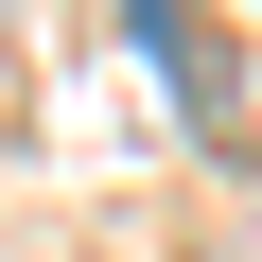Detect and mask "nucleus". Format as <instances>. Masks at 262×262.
Masks as SVG:
<instances>
[{
  "label": "nucleus",
  "instance_id": "1",
  "mask_svg": "<svg viewBox=\"0 0 262 262\" xmlns=\"http://www.w3.org/2000/svg\"><path fill=\"white\" fill-rule=\"evenodd\" d=\"M192 262H262V227H245V245H192Z\"/></svg>",
  "mask_w": 262,
  "mask_h": 262
}]
</instances>
